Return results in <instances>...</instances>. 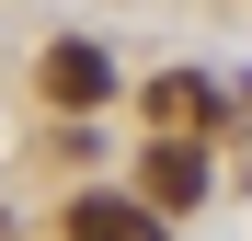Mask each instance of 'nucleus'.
<instances>
[{
    "mask_svg": "<svg viewBox=\"0 0 252 241\" xmlns=\"http://www.w3.org/2000/svg\"><path fill=\"white\" fill-rule=\"evenodd\" d=\"M46 92L80 115V103H103L115 92V69H103V46H80V34H69V46H46Z\"/></svg>",
    "mask_w": 252,
    "mask_h": 241,
    "instance_id": "3",
    "label": "nucleus"
},
{
    "mask_svg": "<svg viewBox=\"0 0 252 241\" xmlns=\"http://www.w3.org/2000/svg\"><path fill=\"white\" fill-rule=\"evenodd\" d=\"M69 241H160V218L138 195H69Z\"/></svg>",
    "mask_w": 252,
    "mask_h": 241,
    "instance_id": "2",
    "label": "nucleus"
},
{
    "mask_svg": "<svg viewBox=\"0 0 252 241\" xmlns=\"http://www.w3.org/2000/svg\"><path fill=\"white\" fill-rule=\"evenodd\" d=\"M149 115H160V127H172V138H195L206 115H218V92H206L195 69H160V80H149Z\"/></svg>",
    "mask_w": 252,
    "mask_h": 241,
    "instance_id": "4",
    "label": "nucleus"
},
{
    "mask_svg": "<svg viewBox=\"0 0 252 241\" xmlns=\"http://www.w3.org/2000/svg\"><path fill=\"white\" fill-rule=\"evenodd\" d=\"M138 184H149V195H138L149 218H160V207H195V195H206V149H195V138H160V149L138 161Z\"/></svg>",
    "mask_w": 252,
    "mask_h": 241,
    "instance_id": "1",
    "label": "nucleus"
}]
</instances>
